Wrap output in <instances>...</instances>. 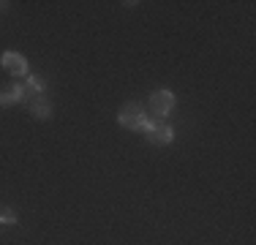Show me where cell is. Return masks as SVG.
Here are the masks:
<instances>
[{
    "mask_svg": "<svg viewBox=\"0 0 256 245\" xmlns=\"http://www.w3.org/2000/svg\"><path fill=\"white\" fill-rule=\"evenodd\" d=\"M25 104H28V109H30V114H33V118H38V120H50L52 118V104H50V98H46L44 93L28 96Z\"/></svg>",
    "mask_w": 256,
    "mask_h": 245,
    "instance_id": "cell-3",
    "label": "cell"
},
{
    "mask_svg": "<svg viewBox=\"0 0 256 245\" xmlns=\"http://www.w3.org/2000/svg\"><path fill=\"white\" fill-rule=\"evenodd\" d=\"M0 63H3V68L11 74V76H25L28 79V60L22 58L20 52H6L3 58H0Z\"/></svg>",
    "mask_w": 256,
    "mask_h": 245,
    "instance_id": "cell-4",
    "label": "cell"
},
{
    "mask_svg": "<svg viewBox=\"0 0 256 245\" xmlns=\"http://www.w3.org/2000/svg\"><path fill=\"white\" fill-rule=\"evenodd\" d=\"M118 122L128 131H150L153 128V120L148 118V112L139 104H123L118 112Z\"/></svg>",
    "mask_w": 256,
    "mask_h": 245,
    "instance_id": "cell-1",
    "label": "cell"
},
{
    "mask_svg": "<svg viewBox=\"0 0 256 245\" xmlns=\"http://www.w3.org/2000/svg\"><path fill=\"white\" fill-rule=\"evenodd\" d=\"M8 8V3H6V0H0V11H6Z\"/></svg>",
    "mask_w": 256,
    "mask_h": 245,
    "instance_id": "cell-8",
    "label": "cell"
},
{
    "mask_svg": "<svg viewBox=\"0 0 256 245\" xmlns=\"http://www.w3.org/2000/svg\"><path fill=\"white\" fill-rule=\"evenodd\" d=\"M0 224H3V226H14L16 216H14V212H0Z\"/></svg>",
    "mask_w": 256,
    "mask_h": 245,
    "instance_id": "cell-7",
    "label": "cell"
},
{
    "mask_svg": "<svg viewBox=\"0 0 256 245\" xmlns=\"http://www.w3.org/2000/svg\"><path fill=\"white\" fill-rule=\"evenodd\" d=\"M20 101H25V84L11 82L6 88H0V106H14Z\"/></svg>",
    "mask_w": 256,
    "mask_h": 245,
    "instance_id": "cell-5",
    "label": "cell"
},
{
    "mask_svg": "<svg viewBox=\"0 0 256 245\" xmlns=\"http://www.w3.org/2000/svg\"><path fill=\"white\" fill-rule=\"evenodd\" d=\"M148 139L153 144H172L174 142V131L164 122H153V128L148 131Z\"/></svg>",
    "mask_w": 256,
    "mask_h": 245,
    "instance_id": "cell-6",
    "label": "cell"
},
{
    "mask_svg": "<svg viewBox=\"0 0 256 245\" xmlns=\"http://www.w3.org/2000/svg\"><path fill=\"white\" fill-rule=\"evenodd\" d=\"M174 106H178V98H174L172 90H156L153 96H150V112L156 114V118H169V114L174 112Z\"/></svg>",
    "mask_w": 256,
    "mask_h": 245,
    "instance_id": "cell-2",
    "label": "cell"
}]
</instances>
